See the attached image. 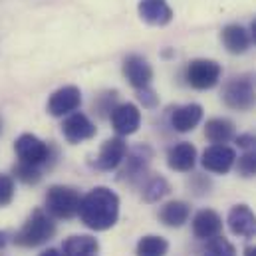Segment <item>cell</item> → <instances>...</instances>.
<instances>
[{
    "instance_id": "30bf717a",
    "label": "cell",
    "mask_w": 256,
    "mask_h": 256,
    "mask_svg": "<svg viewBox=\"0 0 256 256\" xmlns=\"http://www.w3.org/2000/svg\"><path fill=\"white\" fill-rule=\"evenodd\" d=\"M82 106V92L76 86H64L56 90L48 100V114L54 118H64L74 114Z\"/></svg>"
},
{
    "instance_id": "ffe728a7",
    "label": "cell",
    "mask_w": 256,
    "mask_h": 256,
    "mask_svg": "<svg viewBox=\"0 0 256 256\" xmlns=\"http://www.w3.org/2000/svg\"><path fill=\"white\" fill-rule=\"evenodd\" d=\"M62 252L64 256H98L100 242H98V238H94L90 234H74V236L66 238Z\"/></svg>"
},
{
    "instance_id": "4316f807",
    "label": "cell",
    "mask_w": 256,
    "mask_h": 256,
    "mask_svg": "<svg viewBox=\"0 0 256 256\" xmlns=\"http://www.w3.org/2000/svg\"><path fill=\"white\" fill-rule=\"evenodd\" d=\"M236 171L240 177H256V147L246 149L238 159H236Z\"/></svg>"
},
{
    "instance_id": "7a4b0ae2",
    "label": "cell",
    "mask_w": 256,
    "mask_h": 256,
    "mask_svg": "<svg viewBox=\"0 0 256 256\" xmlns=\"http://www.w3.org/2000/svg\"><path fill=\"white\" fill-rule=\"evenodd\" d=\"M56 234V222L54 216H50L44 208H36L30 212L22 228L14 234V242L24 248H36L52 240Z\"/></svg>"
},
{
    "instance_id": "277c9868",
    "label": "cell",
    "mask_w": 256,
    "mask_h": 256,
    "mask_svg": "<svg viewBox=\"0 0 256 256\" xmlns=\"http://www.w3.org/2000/svg\"><path fill=\"white\" fill-rule=\"evenodd\" d=\"M80 192L76 191L74 187H66V185H54L50 187L46 192V212L54 218H64L70 220L78 214L80 208Z\"/></svg>"
},
{
    "instance_id": "52a82bcc",
    "label": "cell",
    "mask_w": 256,
    "mask_h": 256,
    "mask_svg": "<svg viewBox=\"0 0 256 256\" xmlns=\"http://www.w3.org/2000/svg\"><path fill=\"white\" fill-rule=\"evenodd\" d=\"M236 163V153L232 147L228 145H210L202 151L200 157V165L208 171V173H216V175H226Z\"/></svg>"
},
{
    "instance_id": "603a6c76",
    "label": "cell",
    "mask_w": 256,
    "mask_h": 256,
    "mask_svg": "<svg viewBox=\"0 0 256 256\" xmlns=\"http://www.w3.org/2000/svg\"><path fill=\"white\" fill-rule=\"evenodd\" d=\"M167 252H169L167 238L157 236V234L141 236L137 246H135V254L137 256H167Z\"/></svg>"
},
{
    "instance_id": "44dd1931",
    "label": "cell",
    "mask_w": 256,
    "mask_h": 256,
    "mask_svg": "<svg viewBox=\"0 0 256 256\" xmlns=\"http://www.w3.org/2000/svg\"><path fill=\"white\" fill-rule=\"evenodd\" d=\"M220 38H222V44H224V48L230 52V54H244L246 50H248V46H250V32H246L242 26H238V24H230V26H226L224 30H222V34H220Z\"/></svg>"
},
{
    "instance_id": "7402d4cb",
    "label": "cell",
    "mask_w": 256,
    "mask_h": 256,
    "mask_svg": "<svg viewBox=\"0 0 256 256\" xmlns=\"http://www.w3.org/2000/svg\"><path fill=\"white\" fill-rule=\"evenodd\" d=\"M204 137L214 145H224L234 139V124L226 118H212L204 126Z\"/></svg>"
},
{
    "instance_id": "6da1fadb",
    "label": "cell",
    "mask_w": 256,
    "mask_h": 256,
    "mask_svg": "<svg viewBox=\"0 0 256 256\" xmlns=\"http://www.w3.org/2000/svg\"><path fill=\"white\" fill-rule=\"evenodd\" d=\"M78 216L92 230H110L120 218V196L108 187H94L82 196Z\"/></svg>"
},
{
    "instance_id": "3957f363",
    "label": "cell",
    "mask_w": 256,
    "mask_h": 256,
    "mask_svg": "<svg viewBox=\"0 0 256 256\" xmlns=\"http://www.w3.org/2000/svg\"><path fill=\"white\" fill-rule=\"evenodd\" d=\"M222 102L236 112H248L256 106V76L244 74L228 80L222 88Z\"/></svg>"
},
{
    "instance_id": "e575fe53",
    "label": "cell",
    "mask_w": 256,
    "mask_h": 256,
    "mask_svg": "<svg viewBox=\"0 0 256 256\" xmlns=\"http://www.w3.org/2000/svg\"><path fill=\"white\" fill-rule=\"evenodd\" d=\"M4 244H6V234H4V232H0V248H2Z\"/></svg>"
},
{
    "instance_id": "83f0119b",
    "label": "cell",
    "mask_w": 256,
    "mask_h": 256,
    "mask_svg": "<svg viewBox=\"0 0 256 256\" xmlns=\"http://www.w3.org/2000/svg\"><path fill=\"white\" fill-rule=\"evenodd\" d=\"M14 192H16L14 179L10 175L0 173V208L2 206H8L14 200Z\"/></svg>"
},
{
    "instance_id": "5bb4252c",
    "label": "cell",
    "mask_w": 256,
    "mask_h": 256,
    "mask_svg": "<svg viewBox=\"0 0 256 256\" xmlns=\"http://www.w3.org/2000/svg\"><path fill=\"white\" fill-rule=\"evenodd\" d=\"M124 76H126V80H128L135 90H143V88H149L151 86L153 68H151V64L143 56L131 54V56L126 58V62H124Z\"/></svg>"
},
{
    "instance_id": "7c38bea8",
    "label": "cell",
    "mask_w": 256,
    "mask_h": 256,
    "mask_svg": "<svg viewBox=\"0 0 256 256\" xmlns=\"http://www.w3.org/2000/svg\"><path fill=\"white\" fill-rule=\"evenodd\" d=\"M112 120V128L116 129L118 135L126 137V135H133L139 126H141V112L135 104H120L112 110L110 114Z\"/></svg>"
},
{
    "instance_id": "ba28073f",
    "label": "cell",
    "mask_w": 256,
    "mask_h": 256,
    "mask_svg": "<svg viewBox=\"0 0 256 256\" xmlns=\"http://www.w3.org/2000/svg\"><path fill=\"white\" fill-rule=\"evenodd\" d=\"M126 155H128L126 139L122 135L112 137V139L104 141V145L100 147V153H98V157L94 161V167L98 171H114L124 163Z\"/></svg>"
},
{
    "instance_id": "9a60e30c",
    "label": "cell",
    "mask_w": 256,
    "mask_h": 256,
    "mask_svg": "<svg viewBox=\"0 0 256 256\" xmlns=\"http://www.w3.org/2000/svg\"><path fill=\"white\" fill-rule=\"evenodd\" d=\"M222 232V218L212 208H202L192 216V234L198 240H208Z\"/></svg>"
},
{
    "instance_id": "d6a6232c",
    "label": "cell",
    "mask_w": 256,
    "mask_h": 256,
    "mask_svg": "<svg viewBox=\"0 0 256 256\" xmlns=\"http://www.w3.org/2000/svg\"><path fill=\"white\" fill-rule=\"evenodd\" d=\"M250 40H252V42L256 44V20L252 22V24H250Z\"/></svg>"
},
{
    "instance_id": "9c48e42d",
    "label": "cell",
    "mask_w": 256,
    "mask_h": 256,
    "mask_svg": "<svg viewBox=\"0 0 256 256\" xmlns=\"http://www.w3.org/2000/svg\"><path fill=\"white\" fill-rule=\"evenodd\" d=\"M151 159H153V151H151L149 145H137L133 149H128V155L124 159L126 167L122 169L120 179L122 181H129V183L141 179L147 173Z\"/></svg>"
},
{
    "instance_id": "484cf974",
    "label": "cell",
    "mask_w": 256,
    "mask_h": 256,
    "mask_svg": "<svg viewBox=\"0 0 256 256\" xmlns=\"http://www.w3.org/2000/svg\"><path fill=\"white\" fill-rule=\"evenodd\" d=\"M12 175L22 181L24 185H36L40 179H42V171L38 165H30V163H24V161H18L12 169Z\"/></svg>"
},
{
    "instance_id": "1f68e13d",
    "label": "cell",
    "mask_w": 256,
    "mask_h": 256,
    "mask_svg": "<svg viewBox=\"0 0 256 256\" xmlns=\"http://www.w3.org/2000/svg\"><path fill=\"white\" fill-rule=\"evenodd\" d=\"M40 256H64V252H60L58 248H48V250H44Z\"/></svg>"
},
{
    "instance_id": "8992f818",
    "label": "cell",
    "mask_w": 256,
    "mask_h": 256,
    "mask_svg": "<svg viewBox=\"0 0 256 256\" xmlns=\"http://www.w3.org/2000/svg\"><path fill=\"white\" fill-rule=\"evenodd\" d=\"M14 151L18 155L20 161L30 163V165H44L50 159V145L46 141H42L40 137L32 135V133H22L16 143H14Z\"/></svg>"
},
{
    "instance_id": "4fadbf2b",
    "label": "cell",
    "mask_w": 256,
    "mask_h": 256,
    "mask_svg": "<svg viewBox=\"0 0 256 256\" xmlns=\"http://www.w3.org/2000/svg\"><path fill=\"white\" fill-rule=\"evenodd\" d=\"M62 133H64L66 141L76 145V143H82V141H88L96 135V126L94 122L86 116V114H80V112H74L70 114L62 124Z\"/></svg>"
},
{
    "instance_id": "d4e9b609",
    "label": "cell",
    "mask_w": 256,
    "mask_h": 256,
    "mask_svg": "<svg viewBox=\"0 0 256 256\" xmlns=\"http://www.w3.org/2000/svg\"><path fill=\"white\" fill-rule=\"evenodd\" d=\"M202 256H236V250L230 240H226L222 234H218V236L204 240Z\"/></svg>"
},
{
    "instance_id": "d6986e66",
    "label": "cell",
    "mask_w": 256,
    "mask_h": 256,
    "mask_svg": "<svg viewBox=\"0 0 256 256\" xmlns=\"http://www.w3.org/2000/svg\"><path fill=\"white\" fill-rule=\"evenodd\" d=\"M191 216V206L185 200H169L159 210V220L169 228L183 226Z\"/></svg>"
},
{
    "instance_id": "ac0fdd59",
    "label": "cell",
    "mask_w": 256,
    "mask_h": 256,
    "mask_svg": "<svg viewBox=\"0 0 256 256\" xmlns=\"http://www.w3.org/2000/svg\"><path fill=\"white\" fill-rule=\"evenodd\" d=\"M202 120V108L198 104L179 106L171 114V128L179 133H189L196 128Z\"/></svg>"
},
{
    "instance_id": "d590c367",
    "label": "cell",
    "mask_w": 256,
    "mask_h": 256,
    "mask_svg": "<svg viewBox=\"0 0 256 256\" xmlns=\"http://www.w3.org/2000/svg\"><path fill=\"white\" fill-rule=\"evenodd\" d=\"M0 131H2V120H0Z\"/></svg>"
},
{
    "instance_id": "cb8c5ba5",
    "label": "cell",
    "mask_w": 256,
    "mask_h": 256,
    "mask_svg": "<svg viewBox=\"0 0 256 256\" xmlns=\"http://www.w3.org/2000/svg\"><path fill=\"white\" fill-rule=\"evenodd\" d=\"M171 192V185L165 177L155 175L151 177L145 185H143V200L145 202H159L163 196H167Z\"/></svg>"
},
{
    "instance_id": "f546056e",
    "label": "cell",
    "mask_w": 256,
    "mask_h": 256,
    "mask_svg": "<svg viewBox=\"0 0 256 256\" xmlns=\"http://www.w3.org/2000/svg\"><path fill=\"white\" fill-rule=\"evenodd\" d=\"M137 98H139V102L143 104V108H147V110H153V108H157V104H159V96L151 90V86L149 88H143V90H137Z\"/></svg>"
},
{
    "instance_id": "5b68a950",
    "label": "cell",
    "mask_w": 256,
    "mask_h": 256,
    "mask_svg": "<svg viewBox=\"0 0 256 256\" xmlns=\"http://www.w3.org/2000/svg\"><path fill=\"white\" fill-rule=\"evenodd\" d=\"M220 76H222L220 64H216L214 60H204V58L189 62L187 70H185V80L194 90H210V88H214L218 84Z\"/></svg>"
},
{
    "instance_id": "8fae6325",
    "label": "cell",
    "mask_w": 256,
    "mask_h": 256,
    "mask_svg": "<svg viewBox=\"0 0 256 256\" xmlns=\"http://www.w3.org/2000/svg\"><path fill=\"white\" fill-rule=\"evenodd\" d=\"M226 224L234 236L256 238V214L248 204H234L228 210Z\"/></svg>"
},
{
    "instance_id": "f1b7e54d",
    "label": "cell",
    "mask_w": 256,
    "mask_h": 256,
    "mask_svg": "<svg viewBox=\"0 0 256 256\" xmlns=\"http://www.w3.org/2000/svg\"><path fill=\"white\" fill-rule=\"evenodd\" d=\"M116 100H118V94L116 92H108V94H102L96 102H94V108H96V112L100 114V116H106V114H112V110L116 108L114 104H116Z\"/></svg>"
},
{
    "instance_id": "4dcf8cb0",
    "label": "cell",
    "mask_w": 256,
    "mask_h": 256,
    "mask_svg": "<svg viewBox=\"0 0 256 256\" xmlns=\"http://www.w3.org/2000/svg\"><path fill=\"white\" fill-rule=\"evenodd\" d=\"M236 143H238V147L252 149V147H256V137L254 135H238L236 137Z\"/></svg>"
},
{
    "instance_id": "2e32d148",
    "label": "cell",
    "mask_w": 256,
    "mask_h": 256,
    "mask_svg": "<svg viewBox=\"0 0 256 256\" xmlns=\"http://www.w3.org/2000/svg\"><path fill=\"white\" fill-rule=\"evenodd\" d=\"M137 10L141 20L151 26H165L173 20V10L167 0H141Z\"/></svg>"
},
{
    "instance_id": "836d02e7",
    "label": "cell",
    "mask_w": 256,
    "mask_h": 256,
    "mask_svg": "<svg viewBox=\"0 0 256 256\" xmlns=\"http://www.w3.org/2000/svg\"><path fill=\"white\" fill-rule=\"evenodd\" d=\"M244 256H256V246H248L244 250Z\"/></svg>"
},
{
    "instance_id": "e0dca14e",
    "label": "cell",
    "mask_w": 256,
    "mask_h": 256,
    "mask_svg": "<svg viewBox=\"0 0 256 256\" xmlns=\"http://www.w3.org/2000/svg\"><path fill=\"white\" fill-rule=\"evenodd\" d=\"M194 163H196V149L189 141H181L167 151V165L173 171L189 173L192 171Z\"/></svg>"
}]
</instances>
